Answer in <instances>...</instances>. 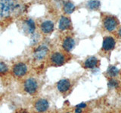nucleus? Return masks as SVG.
Masks as SVG:
<instances>
[{
    "instance_id": "obj_1",
    "label": "nucleus",
    "mask_w": 121,
    "mask_h": 113,
    "mask_svg": "<svg viewBox=\"0 0 121 113\" xmlns=\"http://www.w3.org/2000/svg\"><path fill=\"white\" fill-rule=\"evenodd\" d=\"M20 9L18 0H0V20L11 16Z\"/></svg>"
},
{
    "instance_id": "obj_2",
    "label": "nucleus",
    "mask_w": 121,
    "mask_h": 113,
    "mask_svg": "<svg viewBox=\"0 0 121 113\" xmlns=\"http://www.w3.org/2000/svg\"><path fill=\"white\" fill-rule=\"evenodd\" d=\"M24 90L26 93L33 95V94H34L36 92L38 88V84L35 79L30 78L26 80V81L24 82Z\"/></svg>"
},
{
    "instance_id": "obj_3",
    "label": "nucleus",
    "mask_w": 121,
    "mask_h": 113,
    "mask_svg": "<svg viewBox=\"0 0 121 113\" xmlns=\"http://www.w3.org/2000/svg\"><path fill=\"white\" fill-rule=\"evenodd\" d=\"M27 66L24 63H18L13 67L14 75L17 77H23L27 73Z\"/></svg>"
},
{
    "instance_id": "obj_4",
    "label": "nucleus",
    "mask_w": 121,
    "mask_h": 113,
    "mask_svg": "<svg viewBox=\"0 0 121 113\" xmlns=\"http://www.w3.org/2000/svg\"><path fill=\"white\" fill-rule=\"evenodd\" d=\"M48 52V48L45 45H40L34 51L33 56L37 60H41L45 57Z\"/></svg>"
},
{
    "instance_id": "obj_5",
    "label": "nucleus",
    "mask_w": 121,
    "mask_h": 113,
    "mask_svg": "<svg viewBox=\"0 0 121 113\" xmlns=\"http://www.w3.org/2000/svg\"><path fill=\"white\" fill-rule=\"evenodd\" d=\"M104 26L108 31H113L117 26V21L113 17H107L104 20Z\"/></svg>"
},
{
    "instance_id": "obj_6",
    "label": "nucleus",
    "mask_w": 121,
    "mask_h": 113,
    "mask_svg": "<svg viewBox=\"0 0 121 113\" xmlns=\"http://www.w3.org/2000/svg\"><path fill=\"white\" fill-rule=\"evenodd\" d=\"M24 31L29 34H34L36 29V24L33 19H27L26 20L23 24Z\"/></svg>"
},
{
    "instance_id": "obj_7",
    "label": "nucleus",
    "mask_w": 121,
    "mask_h": 113,
    "mask_svg": "<svg viewBox=\"0 0 121 113\" xmlns=\"http://www.w3.org/2000/svg\"><path fill=\"white\" fill-rule=\"evenodd\" d=\"M49 103L45 99H39L35 103V109L38 112H44L48 109Z\"/></svg>"
},
{
    "instance_id": "obj_8",
    "label": "nucleus",
    "mask_w": 121,
    "mask_h": 113,
    "mask_svg": "<svg viewBox=\"0 0 121 113\" xmlns=\"http://www.w3.org/2000/svg\"><path fill=\"white\" fill-rule=\"evenodd\" d=\"M70 88V82L68 79H61L57 84V88L60 93H65Z\"/></svg>"
},
{
    "instance_id": "obj_9",
    "label": "nucleus",
    "mask_w": 121,
    "mask_h": 113,
    "mask_svg": "<svg viewBox=\"0 0 121 113\" xmlns=\"http://www.w3.org/2000/svg\"><path fill=\"white\" fill-rule=\"evenodd\" d=\"M51 60L53 64L56 66H61L64 63V56L59 52L54 53L51 56Z\"/></svg>"
},
{
    "instance_id": "obj_10",
    "label": "nucleus",
    "mask_w": 121,
    "mask_h": 113,
    "mask_svg": "<svg viewBox=\"0 0 121 113\" xmlns=\"http://www.w3.org/2000/svg\"><path fill=\"white\" fill-rule=\"evenodd\" d=\"M115 47V41L112 37H105L103 41L102 48L104 51H111Z\"/></svg>"
},
{
    "instance_id": "obj_11",
    "label": "nucleus",
    "mask_w": 121,
    "mask_h": 113,
    "mask_svg": "<svg viewBox=\"0 0 121 113\" xmlns=\"http://www.w3.org/2000/svg\"><path fill=\"white\" fill-rule=\"evenodd\" d=\"M40 27L43 32L45 34L51 33L54 29V24L51 20H45L42 23Z\"/></svg>"
},
{
    "instance_id": "obj_12",
    "label": "nucleus",
    "mask_w": 121,
    "mask_h": 113,
    "mask_svg": "<svg viewBox=\"0 0 121 113\" xmlns=\"http://www.w3.org/2000/svg\"><path fill=\"white\" fill-rule=\"evenodd\" d=\"M74 45H75V41L73 38L67 37L64 40L62 46L66 51H70L73 48Z\"/></svg>"
},
{
    "instance_id": "obj_13",
    "label": "nucleus",
    "mask_w": 121,
    "mask_h": 113,
    "mask_svg": "<svg viewBox=\"0 0 121 113\" xmlns=\"http://www.w3.org/2000/svg\"><path fill=\"white\" fill-rule=\"evenodd\" d=\"M98 63V60L95 56H90L85 61L84 66L86 69H93L97 66Z\"/></svg>"
},
{
    "instance_id": "obj_14",
    "label": "nucleus",
    "mask_w": 121,
    "mask_h": 113,
    "mask_svg": "<svg viewBox=\"0 0 121 113\" xmlns=\"http://www.w3.org/2000/svg\"><path fill=\"white\" fill-rule=\"evenodd\" d=\"M59 29L60 30H66L70 26V20L67 17H61L59 20Z\"/></svg>"
},
{
    "instance_id": "obj_15",
    "label": "nucleus",
    "mask_w": 121,
    "mask_h": 113,
    "mask_svg": "<svg viewBox=\"0 0 121 113\" xmlns=\"http://www.w3.org/2000/svg\"><path fill=\"white\" fill-rule=\"evenodd\" d=\"M75 10V6L72 2H67L64 5V11L66 14H71Z\"/></svg>"
},
{
    "instance_id": "obj_16",
    "label": "nucleus",
    "mask_w": 121,
    "mask_h": 113,
    "mask_svg": "<svg viewBox=\"0 0 121 113\" xmlns=\"http://www.w3.org/2000/svg\"><path fill=\"white\" fill-rule=\"evenodd\" d=\"M101 3L98 0H90L88 2V7L91 10H97L99 8Z\"/></svg>"
},
{
    "instance_id": "obj_17",
    "label": "nucleus",
    "mask_w": 121,
    "mask_h": 113,
    "mask_svg": "<svg viewBox=\"0 0 121 113\" xmlns=\"http://www.w3.org/2000/svg\"><path fill=\"white\" fill-rule=\"evenodd\" d=\"M107 72H108V74L111 77H116L119 74V69H117L116 66H109Z\"/></svg>"
},
{
    "instance_id": "obj_18",
    "label": "nucleus",
    "mask_w": 121,
    "mask_h": 113,
    "mask_svg": "<svg viewBox=\"0 0 121 113\" xmlns=\"http://www.w3.org/2000/svg\"><path fill=\"white\" fill-rule=\"evenodd\" d=\"M9 71L8 66L4 62H0V74H5Z\"/></svg>"
},
{
    "instance_id": "obj_19",
    "label": "nucleus",
    "mask_w": 121,
    "mask_h": 113,
    "mask_svg": "<svg viewBox=\"0 0 121 113\" xmlns=\"http://www.w3.org/2000/svg\"><path fill=\"white\" fill-rule=\"evenodd\" d=\"M118 86V82L117 81V80H114V79H111L108 81V87L109 88H117Z\"/></svg>"
},
{
    "instance_id": "obj_20",
    "label": "nucleus",
    "mask_w": 121,
    "mask_h": 113,
    "mask_svg": "<svg viewBox=\"0 0 121 113\" xmlns=\"http://www.w3.org/2000/svg\"><path fill=\"white\" fill-rule=\"evenodd\" d=\"M86 106V104L82 103H80V104H78L77 105V108H79V109H82V108H85Z\"/></svg>"
},
{
    "instance_id": "obj_21",
    "label": "nucleus",
    "mask_w": 121,
    "mask_h": 113,
    "mask_svg": "<svg viewBox=\"0 0 121 113\" xmlns=\"http://www.w3.org/2000/svg\"><path fill=\"white\" fill-rule=\"evenodd\" d=\"M75 113H82V109L76 108V109H75Z\"/></svg>"
},
{
    "instance_id": "obj_22",
    "label": "nucleus",
    "mask_w": 121,
    "mask_h": 113,
    "mask_svg": "<svg viewBox=\"0 0 121 113\" xmlns=\"http://www.w3.org/2000/svg\"><path fill=\"white\" fill-rule=\"evenodd\" d=\"M17 113H28V112H26V111H20V112H18Z\"/></svg>"
},
{
    "instance_id": "obj_23",
    "label": "nucleus",
    "mask_w": 121,
    "mask_h": 113,
    "mask_svg": "<svg viewBox=\"0 0 121 113\" xmlns=\"http://www.w3.org/2000/svg\"><path fill=\"white\" fill-rule=\"evenodd\" d=\"M119 35H120V36L121 37V28H120V30H119Z\"/></svg>"
}]
</instances>
